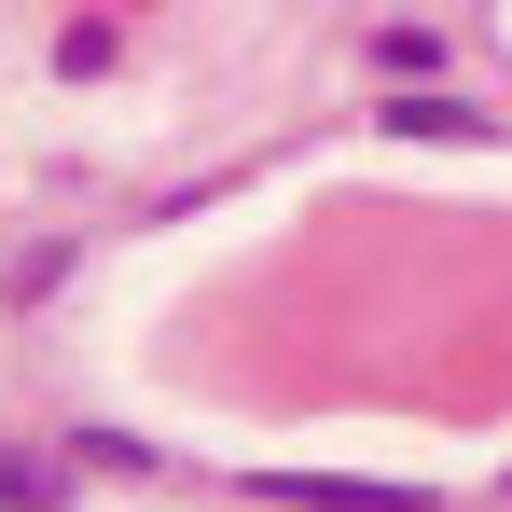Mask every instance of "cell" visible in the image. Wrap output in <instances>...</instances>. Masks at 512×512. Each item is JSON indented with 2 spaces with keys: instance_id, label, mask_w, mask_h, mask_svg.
<instances>
[{
  "instance_id": "cell-1",
  "label": "cell",
  "mask_w": 512,
  "mask_h": 512,
  "mask_svg": "<svg viewBox=\"0 0 512 512\" xmlns=\"http://www.w3.org/2000/svg\"><path fill=\"white\" fill-rule=\"evenodd\" d=\"M56 499H70L56 457H0V512H56Z\"/></svg>"
}]
</instances>
